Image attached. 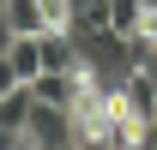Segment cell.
Returning <instances> with one entry per match:
<instances>
[{
  "label": "cell",
  "instance_id": "cell-2",
  "mask_svg": "<svg viewBox=\"0 0 157 150\" xmlns=\"http://www.w3.org/2000/svg\"><path fill=\"white\" fill-rule=\"evenodd\" d=\"M36 102H55V108H73V96L85 90V72H36L30 78Z\"/></svg>",
  "mask_w": 157,
  "mask_h": 150
},
{
  "label": "cell",
  "instance_id": "cell-8",
  "mask_svg": "<svg viewBox=\"0 0 157 150\" xmlns=\"http://www.w3.org/2000/svg\"><path fill=\"white\" fill-rule=\"evenodd\" d=\"M6 90H18V72H12V60L0 54V96H6Z\"/></svg>",
  "mask_w": 157,
  "mask_h": 150
},
{
  "label": "cell",
  "instance_id": "cell-1",
  "mask_svg": "<svg viewBox=\"0 0 157 150\" xmlns=\"http://www.w3.org/2000/svg\"><path fill=\"white\" fill-rule=\"evenodd\" d=\"M60 144H73V114L55 102H36L24 120V150H60Z\"/></svg>",
  "mask_w": 157,
  "mask_h": 150
},
{
  "label": "cell",
  "instance_id": "cell-5",
  "mask_svg": "<svg viewBox=\"0 0 157 150\" xmlns=\"http://www.w3.org/2000/svg\"><path fill=\"white\" fill-rule=\"evenodd\" d=\"M6 60H12V72H18V84H30V78L42 72V42H36V36H12Z\"/></svg>",
  "mask_w": 157,
  "mask_h": 150
},
{
  "label": "cell",
  "instance_id": "cell-7",
  "mask_svg": "<svg viewBox=\"0 0 157 150\" xmlns=\"http://www.w3.org/2000/svg\"><path fill=\"white\" fill-rule=\"evenodd\" d=\"M42 24L48 30H73V0H42Z\"/></svg>",
  "mask_w": 157,
  "mask_h": 150
},
{
  "label": "cell",
  "instance_id": "cell-4",
  "mask_svg": "<svg viewBox=\"0 0 157 150\" xmlns=\"http://www.w3.org/2000/svg\"><path fill=\"white\" fill-rule=\"evenodd\" d=\"M30 108H36V90H30V84L6 90V96H0V126H12V132L24 138V120H30Z\"/></svg>",
  "mask_w": 157,
  "mask_h": 150
},
{
  "label": "cell",
  "instance_id": "cell-3",
  "mask_svg": "<svg viewBox=\"0 0 157 150\" xmlns=\"http://www.w3.org/2000/svg\"><path fill=\"white\" fill-rule=\"evenodd\" d=\"M0 12L12 24V36H42V30H48V24H42V0H6Z\"/></svg>",
  "mask_w": 157,
  "mask_h": 150
},
{
  "label": "cell",
  "instance_id": "cell-9",
  "mask_svg": "<svg viewBox=\"0 0 157 150\" xmlns=\"http://www.w3.org/2000/svg\"><path fill=\"white\" fill-rule=\"evenodd\" d=\"M12 48V24H6V12H0V54Z\"/></svg>",
  "mask_w": 157,
  "mask_h": 150
},
{
  "label": "cell",
  "instance_id": "cell-6",
  "mask_svg": "<svg viewBox=\"0 0 157 150\" xmlns=\"http://www.w3.org/2000/svg\"><path fill=\"white\" fill-rule=\"evenodd\" d=\"M139 18H145V0H109V30L115 36H133Z\"/></svg>",
  "mask_w": 157,
  "mask_h": 150
},
{
  "label": "cell",
  "instance_id": "cell-10",
  "mask_svg": "<svg viewBox=\"0 0 157 150\" xmlns=\"http://www.w3.org/2000/svg\"><path fill=\"white\" fill-rule=\"evenodd\" d=\"M0 6H6V0H0Z\"/></svg>",
  "mask_w": 157,
  "mask_h": 150
}]
</instances>
